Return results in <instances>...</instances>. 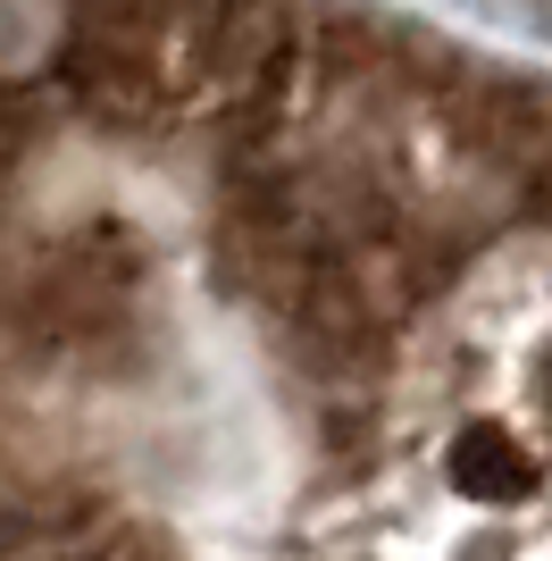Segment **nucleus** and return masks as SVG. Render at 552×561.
I'll list each match as a JSON object with an SVG mask.
<instances>
[{
    "label": "nucleus",
    "mask_w": 552,
    "mask_h": 561,
    "mask_svg": "<svg viewBox=\"0 0 552 561\" xmlns=\"http://www.w3.org/2000/svg\"><path fill=\"white\" fill-rule=\"evenodd\" d=\"M0 561H552L544 76L0 0Z\"/></svg>",
    "instance_id": "obj_1"
}]
</instances>
